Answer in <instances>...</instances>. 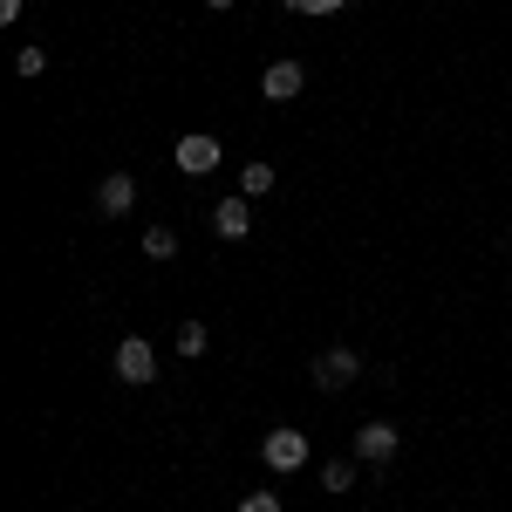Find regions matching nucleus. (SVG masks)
<instances>
[{
	"mask_svg": "<svg viewBox=\"0 0 512 512\" xmlns=\"http://www.w3.org/2000/svg\"><path fill=\"white\" fill-rule=\"evenodd\" d=\"M117 383H130V390L158 383V349H151L144 335H123L117 342Z\"/></svg>",
	"mask_w": 512,
	"mask_h": 512,
	"instance_id": "obj_1",
	"label": "nucleus"
},
{
	"mask_svg": "<svg viewBox=\"0 0 512 512\" xmlns=\"http://www.w3.org/2000/svg\"><path fill=\"white\" fill-rule=\"evenodd\" d=\"M355 376H362V355H355L349 342H335V349H321V355H315V390L335 396V390H349Z\"/></svg>",
	"mask_w": 512,
	"mask_h": 512,
	"instance_id": "obj_2",
	"label": "nucleus"
},
{
	"mask_svg": "<svg viewBox=\"0 0 512 512\" xmlns=\"http://www.w3.org/2000/svg\"><path fill=\"white\" fill-rule=\"evenodd\" d=\"M171 158H178V171H185V178H205V171H219V158H226V151H219V137L185 130V137L171 144Z\"/></svg>",
	"mask_w": 512,
	"mask_h": 512,
	"instance_id": "obj_3",
	"label": "nucleus"
},
{
	"mask_svg": "<svg viewBox=\"0 0 512 512\" xmlns=\"http://www.w3.org/2000/svg\"><path fill=\"white\" fill-rule=\"evenodd\" d=\"M260 458H267L274 472H301V465H308V437L294 431V424H280V431L260 437Z\"/></svg>",
	"mask_w": 512,
	"mask_h": 512,
	"instance_id": "obj_4",
	"label": "nucleus"
},
{
	"mask_svg": "<svg viewBox=\"0 0 512 512\" xmlns=\"http://www.w3.org/2000/svg\"><path fill=\"white\" fill-rule=\"evenodd\" d=\"M396 444H403L396 424H362V431H355V465H369V472H376V465H390Z\"/></svg>",
	"mask_w": 512,
	"mask_h": 512,
	"instance_id": "obj_5",
	"label": "nucleus"
},
{
	"mask_svg": "<svg viewBox=\"0 0 512 512\" xmlns=\"http://www.w3.org/2000/svg\"><path fill=\"white\" fill-rule=\"evenodd\" d=\"M301 89H308V69H301V62H274V69L260 76V96H267V103H294Z\"/></svg>",
	"mask_w": 512,
	"mask_h": 512,
	"instance_id": "obj_6",
	"label": "nucleus"
},
{
	"mask_svg": "<svg viewBox=\"0 0 512 512\" xmlns=\"http://www.w3.org/2000/svg\"><path fill=\"white\" fill-rule=\"evenodd\" d=\"M130 205H137V178H130V171H110V178L96 185V212H103V219H123Z\"/></svg>",
	"mask_w": 512,
	"mask_h": 512,
	"instance_id": "obj_7",
	"label": "nucleus"
},
{
	"mask_svg": "<svg viewBox=\"0 0 512 512\" xmlns=\"http://www.w3.org/2000/svg\"><path fill=\"white\" fill-rule=\"evenodd\" d=\"M212 233H219V239H246V233H253V198H226V205H212Z\"/></svg>",
	"mask_w": 512,
	"mask_h": 512,
	"instance_id": "obj_8",
	"label": "nucleus"
},
{
	"mask_svg": "<svg viewBox=\"0 0 512 512\" xmlns=\"http://www.w3.org/2000/svg\"><path fill=\"white\" fill-rule=\"evenodd\" d=\"M274 185H280V178H274V164H267V158H253L246 171H239V198H267Z\"/></svg>",
	"mask_w": 512,
	"mask_h": 512,
	"instance_id": "obj_9",
	"label": "nucleus"
},
{
	"mask_svg": "<svg viewBox=\"0 0 512 512\" xmlns=\"http://www.w3.org/2000/svg\"><path fill=\"white\" fill-rule=\"evenodd\" d=\"M355 478H362L355 458H328V465H321V492H355Z\"/></svg>",
	"mask_w": 512,
	"mask_h": 512,
	"instance_id": "obj_10",
	"label": "nucleus"
},
{
	"mask_svg": "<svg viewBox=\"0 0 512 512\" xmlns=\"http://www.w3.org/2000/svg\"><path fill=\"white\" fill-rule=\"evenodd\" d=\"M171 253H178V233L171 226H151L144 233V260H171Z\"/></svg>",
	"mask_w": 512,
	"mask_h": 512,
	"instance_id": "obj_11",
	"label": "nucleus"
},
{
	"mask_svg": "<svg viewBox=\"0 0 512 512\" xmlns=\"http://www.w3.org/2000/svg\"><path fill=\"white\" fill-rule=\"evenodd\" d=\"M178 355H205V321H178Z\"/></svg>",
	"mask_w": 512,
	"mask_h": 512,
	"instance_id": "obj_12",
	"label": "nucleus"
},
{
	"mask_svg": "<svg viewBox=\"0 0 512 512\" xmlns=\"http://www.w3.org/2000/svg\"><path fill=\"white\" fill-rule=\"evenodd\" d=\"M14 69H21V76H41V69H48V48H41V41H28V48L14 55Z\"/></svg>",
	"mask_w": 512,
	"mask_h": 512,
	"instance_id": "obj_13",
	"label": "nucleus"
},
{
	"mask_svg": "<svg viewBox=\"0 0 512 512\" xmlns=\"http://www.w3.org/2000/svg\"><path fill=\"white\" fill-rule=\"evenodd\" d=\"M239 512H280V499H274V492H246V499H239Z\"/></svg>",
	"mask_w": 512,
	"mask_h": 512,
	"instance_id": "obj_14",
	"label": "nucleus"
},
{
	"mask_svg": "<svg viewBox=\"0 0 512 512\" xmlns=\"http://www.w3.org/2000/svg\"><path fill=\"white\" fill-rule=\"evenodd\" d=\"M287 7H294V14H335L342 0H287Z\"/></svg>",
	"mask_w": 512,
	"mask_h": 512,
	"instance_id": "obj_15",
	"label": "nucleus"
},
{
	"mask_svg": "<svg viewBox=\"0 0 512 512\" xmlns=\"http://www.w3.org/2000/svg\"><path fill=\"white\" fill-rule=\"evenodd\" d=\"M21 21V0H0V28H14Z\"/></svg>",
	"mask_w": 512,
	"mask_h": 512,
	"instance_id": "obj_16",
	"label": "nucleus"
},
{
	"mask_svg": "<svg viewBox=\"0 0 512 512\" xmlns=\"http://www.w3.org/2000/svg\"><path fill=\"white\" fill-rule=\"evenodd\" d=\"M205 7H212V14H226V7H239V0H205Z\"/></svg>",
	"mask_w": 512,
	"mask_h": 512,
	"instance_id": "obj_17",
	"label": "nucleus"
}]
</instances>
